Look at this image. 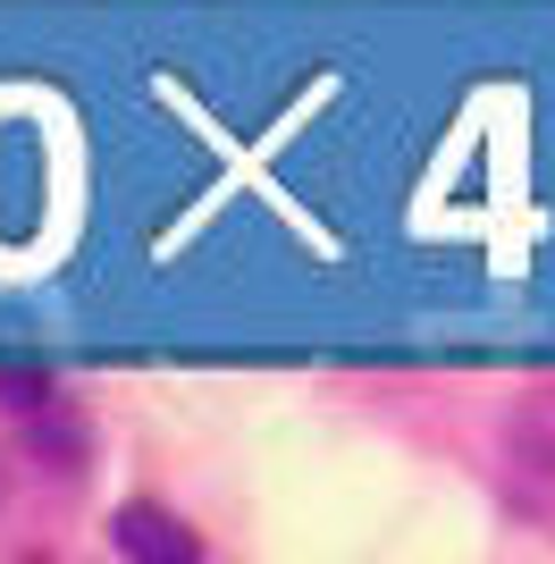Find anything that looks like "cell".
I'll return each mask as SVG.
<instances>
[{
    "mask_svg": "<svg viewBox=\"0 0 555 564\" xmlns=\"http://www.w3.org/2000/svg\"><path fill=\"white\" fill-rule=\"evenodd\" d=\"M25 447L43 455V464L59 471V480H76V471H85V430H76L68 413H59V404H43V413H25Z\"/></svg>",
    "mask_w": 555,
    "mask_h": 564,
    "instance_id": "cell-3",
    "label": "cell"
},
{
    "mask_svg": "<svg viewBox=\"0 0 555 564\" xmlns=\"http://www.w3.org/2000/svg\"><path fill=\"white\" fill-rule=\"evenodd\" d=\"M110 547H118V556H143V564H185V556H203V540H194L177 514L143 506V497L110 514Z\"/></svg>",
    "mask_w": 555,
    "mask_h": 564,
    "instance_id": "cell-2",
    "label": "cell"
},
{
    "mask_svg": "<svg viewBox=\"0 0 555 564\" xmlns=\"http://www.w3.org/2000/svg\"><path fill=\"white\" fill-rule=\"evenodd\" d=\"M0 404H9V413H43V404H51V379L43 371H0Z\"/></svg>",
    "mask_w": 555,
    "mask_h": 564,
    "instance_id": "cell-4",
    "label": "cell"
},
{
    "mask_svg": "<svg viewBox=\"0 0 555 564\" xmlns=\"http://www.w3.org/2000/svg\"><path fill=\"white\" fill-rule=\"evenodd\" d=\"M505 489L531 522H555V404H531L505 422Z\"/></svg>",
    "mask_w": 555,
    "mask_h": 564,
    "instance_id": "cell-1",
    "label": "cell"
}]
</instances>
